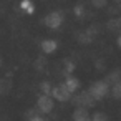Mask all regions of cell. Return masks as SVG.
Returning a JSON list of instances; mask_svg holds the SVG:
<instances>
[{"mask_svg": "<svg viewBox=\"0 0 121 121\" xmlns=\"http://www.w3.org/2000/svg\"><path fill=\"white\" fill-rule=\"evenodd\" d=\"M108 93H109V85L106 81H95L90 86V95L95 99H103L104 96H108Z\"/></svg>", "mask_w": 121, "mask_h": 121, "instance_id": "obj_1", "label": "cell"}, {"mask_svg": "<svg viewBox=\"0 0 121 121\" xmlns=\"http://www.w3.org/2000/svg\"><path fill=\"white\" fill-rule=\"evenodd\" d=\"M63 20H65L63 13L55 10V12H52V13L47 15V18H45V25H47L48 28H52V30H58V28L63 25Z\"/></svg>", "mask_w": 121, "mask_h": 121, "instance_id": "obj_2", "label": "cell"}, {"mask_svg": "<svg viewBox=\"0 0 121 121\" xmlns=\"http://www.w3.org/2000/svg\"><path fill=\"white\" fill-rule=\"evenodd\" d=\"M63 86H65V88H66V90H68V91L73 95V93H75V91L80 88V81H78L76 78H73V76H68V78L65 80Z\"/></svg>", "mask_w": 121, "mask_h": 121, "instance_id": "obj_3", "label": "cell"}, {"mask_svg": "<svg viewBox=\"0 0 121 121\" xmlns=\"http://www.w3.org/2000/svg\"><path fill=\"white\" fill-rule=\"evenodd\" d=\"M56 48H58L56 40H43V43H42V50H43V53H47V55L56 52Z\"/></svg>", "mask_w": 121, "mask_h": 121, "instance_id": "obj_4", "label": "cell"}, {"mask_svg": "<svg viewBox=\"0 0 121 121\" xmlns=\"http://www.w3.org/2000/svg\"><path fill=\"white\" fill-rule=\"evenodd\" d=\"M20 10L27 15H33L35 13V4L32 0H22L20 2Z\"/></svg>", "mask_w": 121, "mask_h": 121, "instance_id": "obj_5", "label": "cell"}, {"mask_svg": "<svg viewBox=\"0 0 121 121\" xmlns=\"http://www.w3.org/2000/svg\"><path fill=\"white\" fill-rule=\"evenodd\" d=\"M108 28L113 33H121V17H113L108 22Z\"/></svg>", "mask_w": 121, "mask_h": 121, "instance_id": "obj_6", "label": "cell"}, {"mask_svg": "<svg viewBox=\"0 0 121 121\" xmlns=\"http://www.w3.org/2000/svg\"><path fill=\"white\" fill-rule=\"evenodd\" d=\"M75 121H91V116L88 114V111L85 108H80L75 113Z\"/></svg>", "mask_w": 121, "mask_h": 121, "instance_id": "obj_7", "label": "cell"}, {"mask_svg": "<svg viewBox=\"0 0 121 121\" xmlns=\"http://www.w3.org/2000/svg\"><path fill=\"white\" fill-rule=\"evenodd\" d=\"M106 81H108V83H111V85H114V83L121 81V70H113V71L108 75Z\"/></svg>", "mask_w": 121, "mask_h": 121, "instance_id": "obj_8", "label": "cell"}, {"mask_svg": "<svg viewBox=\"0 0 121 121\" xmlns=\"http://www.w3.org/2000/svg\"><path fill=\"white\" fill-rule=\"evenodd\" d=\"M111 95H113V98L121 99V81H118L111 86Z\"/></svg>", "mask_w": 121, "mask_h": 121, "instance_id": "obj_9", "label": "cell"}, {"mask_svg": "<svg viewBox=\"0 0 121 121\" xmlns=\"http://www.w3.org/2000/svg\"><path fill=\"white\" fill-rule=\"evenodd\" d=\"M91 121H109V119H108V116L104 113H95L91 116Z\"/></svg>", "mask_w": 121, "mask_h": 121, "instance_id": "obj_10", "label": "cell"}, {"mask_svg": "<svg viewBox=\"0 0 121 121\" xmlns=\"http://www.w3.org/2000/svg\"><path fill=\"white\" fill-rule=\"evenodd\" d=\"M75 15H76L78 18H83V15H85V7H83V5H76V7H75Z\"/></svg>", "mask_w": 121, "mask_h": 121, "instance_id": "obj_11", "label": "cell"}, {"mask_svg": "<svg viewBox=\"0 0 121 121\" xmlns=\"http://www.w3.org/2000/svg\"><path fill=\"white\" fill-rule=\"evenodd\" d=\"M106 4H108V0H93V5L96 9H104Z\"/></svg>", "mask_w": 121, "mask_h": 121, "instance_id": "obj_12", "label": "cell"}, {"mask_svg": "<svg viewBox=\"0 0 121 121\" xmlns=\"http://www.w3.org/2000/svg\"><path fill=\"white\" fill-rule=\"evenodd\" d=\"M96 66H98L99 70H103V68H104V61H103V60H99V61H96Z\"/></svg>", "mask_w": 121, "mask_h": 121, "instance_id": "obj_13", "label": "cell"}, {"mask_svg": "<svg viewBox=\"0 0 121 121\" xmlns=\"http://www.w3.org/2000/svg\"><path fill=\"white\" fill-rule=\"evenodd\" d=\"M116 43H118V47H119V48H121V33H119V35H118V40H116Z\"/></svg>", "mask_w": 121, "mask_h": 121, "instance_id": "obj_14", "label": "cell"}, {"mask_svg": "<svg viewBox=\"0 0 121 121\" xmlns=\"http://www.w3.org/2000/svg\"><path fill=\"white\" fill-rule=\"evenodd\" d=\"M114 2H121V0H114Z\"/></svg>", "mask_w": 121, "mask_h": 121, "instance_id": "obj_15", "label": "cell"}]
</instances>
